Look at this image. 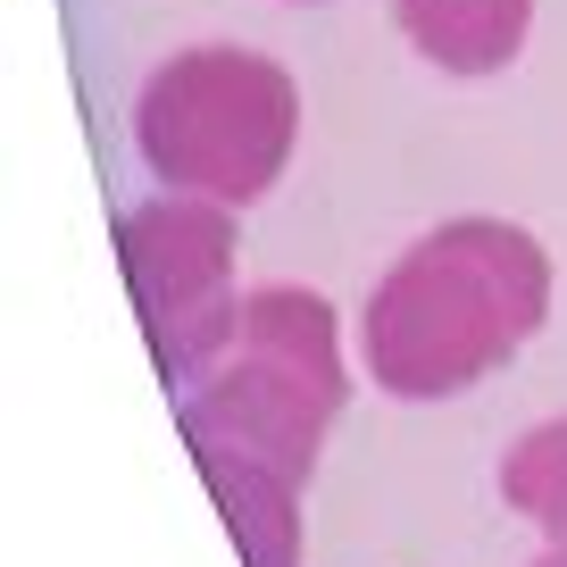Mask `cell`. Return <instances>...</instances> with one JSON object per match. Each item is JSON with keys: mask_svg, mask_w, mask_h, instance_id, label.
Masks as SVG:
<instances>
[{"mask_svg": "<svg viewBox=\"0 0 567 567\" xmlns=\"http://www.w3.org/2000/svg\"><path fill=\"white\" fill-rule=\"evenodd\" d=\"M351 409L342 318L309 284H250L234 342L176 392L193 467L243 567H301V493Z\"/></svg>", "mask_w": 567, "mask_h": 567, "instance_id": "cell-1", "label": "cell"}, {"mask_svg": "<svg viewBox=\"0 0 567 567\" xmlns=\"http://www.w3.org/2000/svg\"><path fill=\"white\" fill-rule=\"evenodd\" d=\"M550 326V250L517 217H443L368 284L359 368L392 401H460Z\"/></svg>", "mask_w": 567, "mask_h": 567, "instance_id": "cell-2", "label": "cell"}, {"mask_svg": "<svg viewBox=\"0 0 567 567\" xmlns=\"http://www.w3.org/2000/svg\"><path fill=\"white\" fill-rule=\"evenodd\" d=\"M301 151L292 68L243 42H193L159 59L134 92V159L159 193L259 209Z\"/></svg>", "mask_w": 567, "mask_h": 567, "instance_id": "cell-3", "label": "cell"}, {"mask_svg": "<svg viewBox=\"0 0 567 567\" xmlns=\"http://www.w3.org/2000/svg\"><path fill=\"white\" fill-rule=\"evenodd\" d=\"M234 217L217 200L151 193L134 209H117V259L125 292H134L151 368L167 375V392H184L243 326V250H234Z\"/></svg>", "mask_w": 567, "mask_h": 567, "instance_id": "cell-4", "label": "cell"}, {"mask_svg": "<svg viewBox=\"0 0 567 567\" xmlns=\"http://www.w3.org/2000/svg\"><path fill=\"white\" fill-rule=\"evenodd\" d=\"M401 42L425 59V68L460 75V84H484V75L517 68L534 34V0H384Z\"/></svg>", "mask_w": 567, "mask_h": 567, "instance_id": "cell-5", "label": "cell"}, {"mask_svg": "<svg viewBox=\"0 0 567 567\" xmlns=\"http://www.w3.org/2000/svg\"><path fill=\"white\" fill-rule=\"evenodd\" d=\"M501 501L526 517L543 543H567V409L543 425H526L501 460Z\"/></svg>", "mask_w": 567, "mask_h": 567, "instance_id": "cell-6", "label": "cell"}, {"mask_svg": "<svg viewBox=\"0 0 567 567\" xmlns=\"http://www.w3.org/2000/svg\"><path fill=\"white\" fill-rule=\"evenodd\" d=\"M534 567H567V543H543V559H534Z\"/></svg>", "mask_w": 567, "mask_h": 567, "instance_id": "cell-7", "label": "cell"}, {"mask_svg": "<svg viewBox=\"0 0 567 567\" xmlns=\"http://www.w3.org/2000/svg\"><path fill=\"white\" fill-rule=\"evenodd\" d=\"M301 9H309V0H301Z\"/></svg>", "mask_w": 567, "mask_h": 567, "instance_id": "cell-8", "label": "cell"}]
</instances>
